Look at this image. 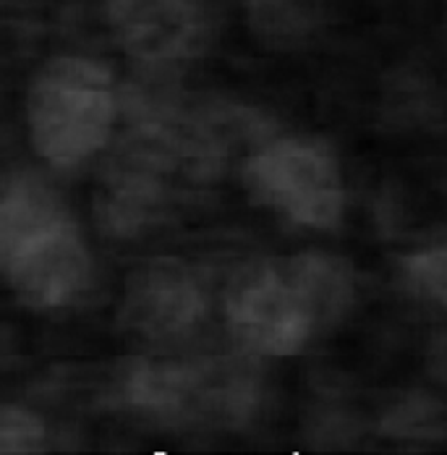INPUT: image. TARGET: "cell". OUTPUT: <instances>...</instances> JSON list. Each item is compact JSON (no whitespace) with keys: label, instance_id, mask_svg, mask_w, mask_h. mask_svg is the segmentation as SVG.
Here are the masks:
<instances>
[{"label":"cell","instance_id":"8","mask_svg":"<svg viewBox=\"0 0 447 455\" xmlns=\"http://www.w3.org/2000/svg\"><path fill=\"white\" fill-rule=\"evenodd\" d=\"M58 194L37 176H16L0 188V273L50 228L68 220Z\"/></svg>","mask_w":447,"mask_h":455},{"label":"cell","instance_id":"5","mask_svg":"<svg viewBox=\"0 0 447 455\" xmlns=\"http://www.w3.org/2000/svg\"><path fill=\"white\" fill-rule=\"evenodd\" d=\"M105 19L116 43L144 63L194 58L210 43L199 0H108Z\"/></svg>","mask_w":447,"mask_h":455},{"label":"cell","instance_id":"9","mask_svg":"<svg viewBox=\"0 0 447 455\" xmlns=\"http://www.w3.org/2000/svg\"><path fill=\"white\" fill-rule=\"evenodd\" d=\"M249 24L269 45H296L314 29L307 0H249Z\"/></svg>","mask_w":447,"mask_h":455},{"label":"cell","instance_id":"10","mask_svg":"<svg viewBox=\"0 0 447 455\" xmlns=\"http://www.w3.org/2000/svg\"><path fill=\"white\" fill-rule=\"evenodd\" d=\"M401 277L413 299L447 312V235L408 251L401 259Z\"/></svg>","mask_w":447,"mask_h":455},{"label":"cell","instance_id":"7","mask_svg":"<svg viewBox=\"0 0 447 455\" xmlns=\"http://www.w3.org/2000/svg\"><path fill=\"white\" fill-rule=\"evenodd\" d=\"M204 315L207 293L194 270L176 257L144 265L126 293V322L155 340L188 335Z\"/></svg>","mask_w":447,"mask_h":455},{"label":"cell","instance_id":"4","mask_svg":"<svg viewBox=\"0 0 447 455\" xmlns=\"http://www.w3.org/2000/svg\"><path fill=\"white\" fill-rule=\"evenodd\" d=\"M129 406L168 424H241L254 409V379L225 359H134Z\"/></svg>","mask_w":447,"mask_h":455},{"label":"cell","instance_id":"2","mask_svg":"<svg viewBox=\"0 0 447 455\" xmlns=\"http://www.w3.org/2000/svg\"><path fill=\"white\" fill-rule=\"evenodd\" d=\"M118 116V94L108 66L60 55L37 71L27 94L29 137L55 168H74L100 152Z\"/></svg>","mask_w":447,"mask_h":455},{"label":"cell","instance_id":"1","mask_svg":"<svg viewBox=\"0 0 447 455\" xmlns=\"http://www.w3.org/2000/svg\"><path fill=\"white\" fill-rule=\"evenodd\" d=\"M354 299V275L340 257L307 251L235 277L225 299L227 330L246 356L301 354L338 324Z\"/></svg>","mask_w":447,"mask_h":455},{"label":"cell","instance_id":"11","mask_svg":"<svg viewBox=\"0 0 447 455\" xmlns=\"http://www.w3.org/2000/svg\"><path fill=\"white\" fill-rule=\"evenodd\" d=\"M45 421L24 406L0 403V455H27L43 451Z\"/></svg>","mask_w":447,"mask_h":455},{"label":"cell","instance_id":"6","mask_svg":"<svg viewBox=\"0 0 447 455\" xmlns=\"http://www.w3.org/2000/svg\"><path fill=\"white\" fill-rule=\"evenodd\" d=\"M0 275L21 304L60 309L82 299L90 288V249L76 223L68 218L27 243Z\"/></svg>","mask_w":447,"mask_h":455},{"label":"cell","instance_id":"3","mask_svg":"<svg viewBox=\"0 0 447 455\" xmlns=\"http://www.w3.org/2000/svg\"><path fill=\"white\" fill-rule=\"evenodd\" d=\"M254 202L307 230H335L346 218L348 194L338 155L319 139L277 137L254 147L243 163Z\"/></svg>","mask_w":447,"mask_h":455}]
</instances>
